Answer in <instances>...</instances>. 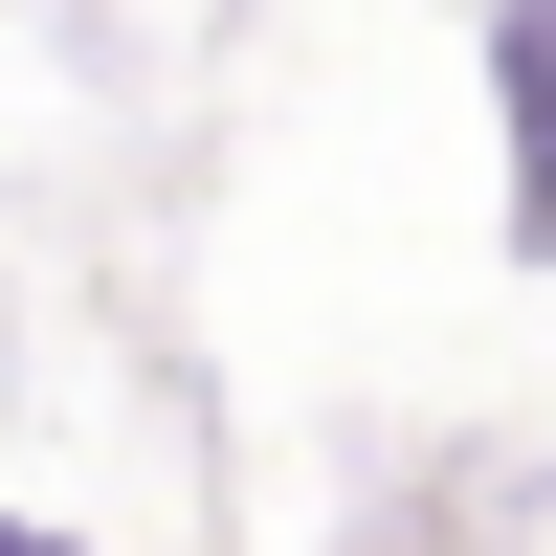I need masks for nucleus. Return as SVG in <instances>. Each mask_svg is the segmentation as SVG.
Masks as SVG:
<instances>
[{
    "label": "nucleus",
    "mask_w": 556,
    "mask_h": 556,
    "mask_svg": "<svg viewBox=\"0 0 556 556\" xmlns=\"http://www.w3.org/2000/svg\"><path fill=\"white\" fill-rule=\"evenodd\" d=\"M490 245L556 267V0H490Z\"/></svg>",
    "instance_id": "f257e3e1"
},
{
    "label": "nucleus",
    "mask_w": 556,
    "mask_h": 556,
    "mask_svg": "<svg viewBox=\"0 0 556 556\" xmlns=\"http://www.w3.org/2000/svg\"><path fill=\"white\" fill-rule=\"evenodd\" d=\"M0 556H89V534H67V513H23V490H0Z\"/></svg>",
    "instance_id": "f03ea898"
}]
</instances>
